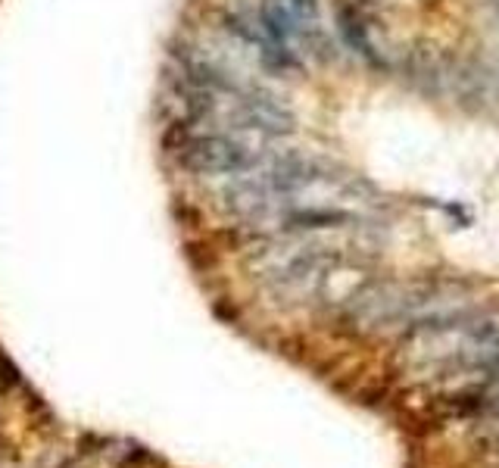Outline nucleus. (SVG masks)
Segmentation results:
<instances>
[{"instance_id":"obj_1","label":"nucleus","mask_w":499,"mask_h":468,"mask_svg":"<svg viewBox=\"0 0 499 468\" xmlns=\"http://www.w3.org/2000/svg\"><path fill=\"white\" fill-rule=\"evenodd\" d=\"M184 169L197 175H241L256 166V156L247 144L228 138V134H197L187 138L178 150Z\"/></svg>"},{"instance_id":"obj_2","label":"nucleus","mask_w":499,"mask_h":468,"mask_svg":"<svg viewBox=\"0 0 499 468\" xmlns=\"http://www.w3.org/2000/svg\"><path fill=\"white\" fill-rule=\"evenodd\" d=\"M337 31L347 41V47L356 50L368 66L384 69V56L378 54V47L368 38V16L362 13V6L356 0H337Z\"/></svg>"},{"instance_id":"obj_3","label":"nucleus","mask_w":499,"mask_h":468,"mask_svg":"<svg viewBox=\"0 0 499 468\" xmlns=\"http://www.w3.org/2000/svg\"><path fill=\"white\" fill-rule=\"evenodd\" d=\"M490 6H493V10L499 13V0H490Z\"/></svg>"}]
</instances>
